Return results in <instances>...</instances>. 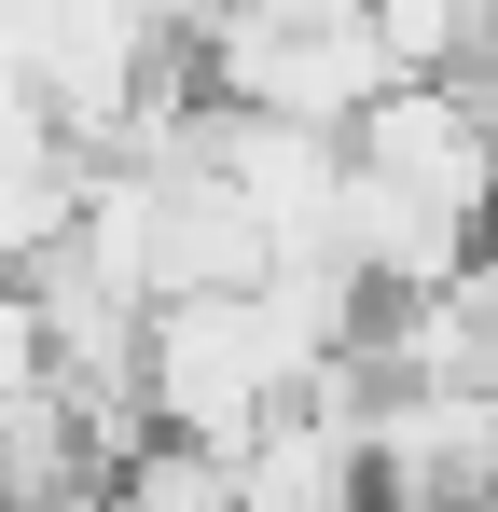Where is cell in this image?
Returning a JSON list of instances; mask_svg holds the SVG:
<instances>
[{"instance_id": "obj_3", "label": "cell", "mask_w": 498, "mask_h": 512, "mask_svg": "<svg viewBox=\"0 0 498 512\" xmlns=\"http://www.w3.org/2000/svg\"><path fill=\"white\" fill-rule=\"evenodd\" d=\"M374 388H429V402H485L498 388V263L443 277V291H388L374 333H360Z\"/></svg>"}, {"instance_id": "obj_1", "label": "cell", "mask_w": 498, "mask_h": 512, "mask_svg": "<svg viewBox=\"0 0 498 512\" xmlns=\"http://www.w3.org/2000/svg\"><path fill=\"white\" fill-rule=\"evenodd\" d=\"M346 167L415 194V208H457V222H485L498 236V111L457 70H429V84H388L360 125H346Z\"/></svg>"}, {"instance_id": "obj_4", "label": "cell", "mask_w": 498, "mask_h": 512, "mask_svg": "<svg viewBox=\"0 0 498 512\" xmlns=\"http://www.w3.org/2000/svg\"><path fill=\"white\" fill-rule=\"evenodd\" d=\"M97 512H236V457H208V443H139V457L97 485Z\"/></svg>"}, {"instance_id": "obj_2", "label": "cell", "mask_w": 498, "mask_h": 512, "mask_svg": "<svg viewBox=\"0 0 498 512\" xmlns=\"http://www.w3.org/2000/svg\"><path fill=\"white\" fill-rule=\"evenodd\" d=\"M360 402H374V374L346 360L319 402L263 416V429L236 443V512H374V443H360Z\"/></svg>"}, {"instance_id": "obj_5", "label": "cell", "mask_w": 498, "mask_h": 512, "mask_svg": "<svg viewBox=\"0 0 498 512\" xmlns=\"http://www.w3.org/2000/svg\"><path fill=\"white\" fill-rule=\"evenodd\" d=\"M485 512H498V499H485Z\"/></svg>"}]
</instances>
